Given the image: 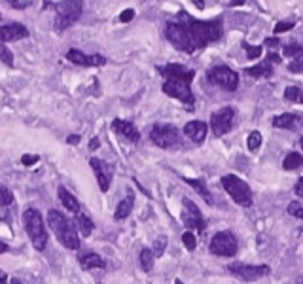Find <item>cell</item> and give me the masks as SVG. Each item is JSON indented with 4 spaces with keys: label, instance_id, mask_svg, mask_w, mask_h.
<instances>
[{
    "label": "cell",
    "instance_id": "1",
    "mask_svg": "<svg viewBox=\"0 0 303 284\" xmlns=\"http://www.w3.org/2000/svg\"><path fill=\"white\" fill-rule=\"evenodd\" d=\"M180 21L186 27V32H188V38L192 42L194 51L205 50L206 46L218 42L222 34H224V21H222V17L210 19V21H199V19L192 17L190 13L182 12Z\"/></svg>",
    "mask_w": 303,
    "mask_h": 284
},
{
    "label": "cell",
    "instance_id": "2",
    "mask_svg": "<svg viewBox=\"0 0 303 284\" xmlns=\"http://www.w3.org/2000/svg\"><path fill=\"white\" fill-rule=\"evenodd\" d=\"M48 223L63 247L68 248V250L80 248V237H78V231H76V225L72 223V220H68L65 214H61L59 210L53 209L48 212Z\"/></svg>",
    "mask_w": 303,
    "mask_h": 284
},
{
    "label": "cell",
    "instance_id": "3",
    "mask_svg": "<svg viewBox=\"0 0 303 284\" xmlns=\"http://www.w3.org/2000/svg\"><path fill=\"white\" fill-rule=\"evenodd\" d=\"M23 223L33 247L36 250H46V247H48V231H46L42 214L36 209H27L23 212Z\"/></svg>",
    "mask_w": 303,
    "mask_h": 284
},
{
    "label": "cell",
    "instance_id": "4",
    "mask_svg": "<svg viewBox=\"0 0 303 284\" xmlns=\"http://www.w3.org/2000/svg\"><path fill=\"white\" fill-rule=\"evenodd\" d=\"M82 12H84L82 0H63L55 4V29L67 31L82 17Z\"/></svg>",
    "mask_w": 303,
    "mask_h": 284
},
{
    "label": "cell",
    "instance_id": "5",
    "mask_svg": "<svg viewBox=\"0 0 303 284\" xmlns=\"http://www.w3.org/2000/svg\"><path fill=\"white\" fill-rule=\"evenodd\" d=\"M222 186H224V189L230 193V197L237 203V205H241V207H252V203H254V197H252V191H250V188L248 184L241 180L239 176H235V174H226V176H222Z\"/></svg>",
    "mask_w": 303,
    "mask_h": 284
},
{
    "label": "cell",
    "instance_id": "6",
    "mask_svg": "<svg viewBox=\"0 0 303 284\" xmlns=\"http://www.w3.org/2000/svg\"><path fill=\"white\" fill-rule=\"evenodd\" d=\"M163 93L184 102L188 108H194L195 97L194 91H192V82H188L184 78H167L163 84Z\"/></svg>",
    "mask_w": 303,
    "mask_h": 284
},
{
    "label": "cell",
    "instance_id": "7",
    "mask_svg": "<svg viewBox=\"0 0 303 284\" xmlns=\"http://www.w3.org/2000/svg\"><path fill=\"white\" fill-rule=\"evenodd\" d=\"M239 250V241L231 231H218L210 239V254L220 258H233Z\"/></svg>",
    "mask_w": 303,
    "mask_h": 284
},
{
    "label": "cell",
    "instance_id": "8",
    "mask_svg": "<svg viewBox=\"0 0 303 284\" xmlns=\"http://www.w3.org/2000/svg\"><path fill=\"white\" fill-rule=\"evenodd\" d=\"M206 80L212 84V86L220 87L224 91H235L239 87V74L235 70H231L230 66H212L208 68L206 72Z\"/></svg>",
    "mask_w": 303,
    "mask_h": 284
},
{
    "label": "cell",
    "instance_id": "9",
    "mask_svg": "<svg viewBox=\"0 0 303 284\" xmlns=\"http://www.w3.org/2000/svg\"><path fill=\"white\" fill-rule=\"evenodd\" d=\"M165 38L170 42V46L174 50L182 51V53H188L192 55L195 53L194 48H192V42L188 38V32H186V27L182 21H169L165 25Z\"/></svg>",
    "mask_w": 303,
    "mask_h": 284
},
{
    "label": "cell",
    "instance_id": "10",
    "mask_svg": "<svg viewBox=\"0 0 303 284\" xmlns=\"http://www.w3.org/2000/svg\"><path fill=\"white\" fill-rule=\"evenodd\" d=\"M150 140L159 148H172L178 142V129L169 124H156L150 129Z\"/></svg>",
    "mask_w": 303,
    "mask_h": 284
},
{
    "label": "cell",
    "instance_id": "11",
    "mask_svg": "<svg viewBox=\"0 0 303 284\" xmlns=\"http://www.w3.org/2000/svg\"><path fill=\"white\" fill-rule=\"evenodd\" d=\"M235 114L237 112H235L233 106H226V108L214 112L210 116V129H212L214 136H224L230 133L231 127H233V122H235Z\"/></svg>",
    "mask_w": 303,
    "mask_h": 284
},
{
    "label": "cell",
    "instance_id": "12",
    "mask_svg": "<svg viewBox=\"0 0 303 284\" xmlns=\"http://www.w3.org/2000/svg\"><path fill=\"white\" fill-rule=\"evenodd\" d=\"M228 271L241 279V281H256V279H262L271 273V269L267 265H246V263H231L228 267Z\"/></svg>",
    "mask_w": 303,
    "mask_h": 284
},
{
    "label": "cell",
    "instance_id": "13",
    "mask_svg": "<svg viewBox=\"0 0 303 284\" xmlns=\"http://www.w3.org/2000/svg\"><path fill=\"white\" fill-rule=\"evenodd\" d=\"M184 225H186V229H199V231H205L206 227V222L205 218H203V214H201V210L197 209V205H195L194 201H190V199H184Z\"/></svg>",
    "mask_w": 303,
    "mask_h": 284
},
{
    "label": "cell",
    "instance_id": "14",
    "mask_svg": "<svg viewBox=\"0 0 303 284\" xmlns=\"http://www.w3.org/2000/svg\"><path fill=\"white\" fill-rule=\"evenodd\" d=\"M89 165L93 169V173L97 176V182L101 191H108L110 184H112V176H114V169L112 165L106 163V161L99 159V158H91L89 159Z\"/></svg>",
    "mask_w": 303,
    "mask_h": 284
},
{
    "label": "cell",
    "instance_id": "15",
    "mask_svg": "<svg viewBox=\"0 0 303 284\" xmlns=\"http://www.w3.org/2000/svg\"><path fill=\"white\" fill-rule=\"evenodd\" d=\"M67 59L74 64H80V66H102V64H106V59L102 55H87L80 50H68Z\"/></svg>",
    "mask_w": 303,
    "mask_h": 284
},
{
    "label": "cell",
    "instance_id": "16",
    "mask_svg": "<svg viewBox=\"0 0 303 284\" xmlns=\"http://www.w3.org/2000/svg\"><path fill=\"white\" fill-rule=\"evenodd\" d=\"M159 74L163 78H184V80L192 82L195 78V70H188L180 63H170L165 66H159Z\"/></svg>",
    "mask_w": 303,
    "mask_h": 284
},
{
    "label": "cell",
    "instance_id": "17",
    "mask_svg": "<svg viewBox=\"0 0 303 284\" xmlns=\"http://www.w3.org/2000/svg\"><path fill=\"white\" fill-rule=\"evenodd\" d=\"M206 131H208V125L201 120H194V122H188L184 125V135L188 136L190 140H194L195 144H201L206 138Z\"/></svg>",
    "mask_w": 303,
    "mask_h": 284
},
{
    "label": "cell",
    "instance_id": "18",
    "mask_svg": "<svg viewBox=\"0 0 303 284\" xmlns=\"http://www.w3.org/2000/svg\"><path fill=\"white\" fill-rule=\"evenodd\" d=\"M27 36H29V31L21 23H12V25L0 27V42H15V40H21V38Z\"/></svg>",
    "mask_w": 303,
    "mask_h": 284
},
{
    "label": "cell",
    "instance_id": "19",
    "mask_svg": "<svg viewBox=\"0 0 303 284\" xmlns=\"http://www.w3.org/2000/svg\"><path fill=\"white\" fill-rule=\"evenodd\" d=\"M273 127L286 129V131H298L303 127V120L296 114H280L273 118Z\"/></svg>",
    "mask_w": 303,
    "mask_h": 284
},
{
    "label": "cell",
    "instance_id": "20",
    "mask_svg": "<svg viewBox=\"0 0 303 284\" xmlns=\"http://www.w3.org/2000/svg\"><path fill=\"white\" fill-rule=\"evenodd\" d=\"M112 129H114L118 135L125 136L127 140H131V142H138V140H140V131H138L131 122L114 120V122H112Z\"/></svg>",
    "mask_w": 303,
    "mask_h": 284
},
{
    "label": "cell",
    "instance_id": "21",
    "mask_svg": "<svg viewBox=\"0 0 303 284\" xmlns=\"http://www.w3.org/2000/svg\"><path fill=\"white\" fill-rule=\"evenodd\" d=\"M80 267L85 269V271H89V269H104L106 267V261L101 258L99 254L95 252H84V254H80Z\"/></svg>",
    "mask_w": 303,
    "mask_h": 284
},
{
    "label": "cell",
    "instance_id": "22",
    "mask_svg": "<svg viewBox=\"0 0 303 284\" xmlns=\"http://www.w3.org/2000/svg\"><path fill=\"white\" fill-rule=\"evenodd\" d=\"M57 195H59L61 203H63V207L68 210V212H72V214H78L80 212V203H78V199L74 197L72 193L65 188V186H59V189H57Z\"/></svg>",
    "mask_w": 303,
    "mask_h": 284
},
{
    "label": "cell",
    "instance_id": "23",
    "mask_svg": "<svg viewBox=\"0 0 303 284\" xmlns=\"http://www.w3.org/2000/svg\"><path fill=\"white\" fill-rule=\"evenodd\" d=\"M133 207H135V195H133V191H129L127 197L118 205V209L114 212V218H116V220H125V218H129L131 212H133Z\"/></svg>",
    "mask_w": 303,
    "mask_h": 284
},
{
    "label": "cell",
    "instance_id": "24",
    "mask_svg": "<svg viewBox=\"0 0 303 284\" xmlns=\"http://www.w3.org/2000/svg\"><path fill=\"white\" fill-rule=\"evenodd\" d=\"M182 180H184L188 186H192L195 191L205 199L206 205H212V203H214V199H212V195H210V191H208V188H206V184L203 182V180H197V178H186V176H182Z\"/></svg>",
    "mask_w": 303,
    "mask_h": 284
},
{
    "label": "cell",
    "instance_id": "25",
    "mask_svg": "<svg viewBox=\"0 0 303 284\" xmlns=\"http://www.w3.org/2000/svg\"><path fill=\"white\" fill-rule=\"evenodd\" d=\"M246 74L252 76V78H271V76L275 74V70H273V64L266 59V61L256 64V66L246 68Z\"/></svg>",
    "mask_w": 303,
    "mask_h": 284
},
{
    "label": "cell",
    "instance_id": "26",
    "mask_svg": "<svg viewBox=\"0 0 303 284\" xmlns=\"http://www.w3.org/2000/svg\"><path fill=\"white\" fill-rule=\"evenodd\" d=\"M76 222H78V229H80V233L84 235V237H89L91 231L95 229V223H93V220H91L85 212H78V214H76Z\"/></svg>",
    "mask_w": 303,
    "mask_h": 284
},
{
    "label": "cell",
    "instance_id": "27",
    "mask_svg": "<svg viewBox=\"0 0 303 284\" xmlns=\"http://www.w3.org/2000/svg\"><path fill=\"white\" fill-rule=\"evenodd\" d=\"M282 167H284V171H296V169H300V167H303V156L298 154V152H290L284 158V161H282Z\"/></svg>",
    "mask_w": 303,
    "mask_h": 284
},
{
    "label": "cell",
    "instance_id": "28",
    "mask_svg": "<svg viewBox=\"0 0 303 284\" xmlns=\"http://www.w3.org/2000/svg\"><path fill=\"white\" fill-rule=\"evenodd\" d=\"M154 259H156V254H154V250H150V248H142V250H140L138 263H140L142 271H146V273L152 271V267H154Z\"/></svg>",
    "mask_w": 303,
    "mask_h": 284
},
{
    "label": "cell",
    "instance_id": "29",
    "mask_svg": "<svg viewBox=\"0 0 303 284\" xmlns=\"http://www.w3.org/2000/svg\"><path fill=\"white\" fill-rule=\"evenodd\" d=\"M284 99L288 102H294V104H303V91L296 86L286 87L284 89Z\"/></svg>",
    "mask_w": 303,
    "mask_h": 284
},
{
    "label": "cell",
    "instance_id": "30",
    "mask_svg": "<svg viewBox=\"0 0 303 284\" xmlns=\"http://www.w3.org/2000/svg\"><path fill=\"white\" fill-rule=\"evenodd\" d=\"M262 133L260 131H252L250 135H248V138H246V146H248V150L250 152H256V150L262 146Z\"/></svg>",
    "mask_w": 303,
    "mask_h": 284
},
{
    "label": "cell",
    "instance_id": "31",
    "mask_svg": "<svg viewBox=\"0 0 303 284\" xmlns=\"http://www.w3.org/2000/svg\"><path fill=\"white\" fill-rule=\"evenodd\" d=\"M288 70L294 72V74H303V51L292 59L290 64H288Z\"/></svg>",
    "mask_w": 303,
    "mask_h": 284
},
{
    "label": "cell",
    "instance_id": "32",
    "mask_svg": "<svg viewBox=\"0 0 303 284\" xmlns=\"http://www.w3.org/2000/svg\"><path fill=\"white\" fill-rule=\"evenodd\" d=\"M242 48H244V51H246V57H248L250 61L258 59V57L262 55V51H264L262 46H250L248 42H242Z\"/></svg>",
    "mask_w": 303,
    "mask_h": 284
},
{
    "label": "cell",
    "instance_id": "33",
    "mask_svg": "<svg viewBox=\"0 0 303 284\" xmlns=\"http://www.w3.org/2000/svg\"><path fill=\"white\" fill-rule=\"evenodd\" d=\"M0 61L8 66H13V53L10 48L4 46V42H0Z\"/></svg>",
    "mask_w": 303,
    "mask_h": 284
},
{
    "label": "cell",
    "instance_id": "34",
    "mask_svg": "<svg viewBox=\"0 0 303 284\" xmlns=\"http://www.w3.org/2000/svg\"><path fill=\"white\" fill-rule=\"evenodd\" d=\"M12 201H13V193L6 186L0 184V207H8V205H12Z\"/></svg>",
    "mask_w": 303,
    "mask_h": 284
},
{
    "label": "cell",
    "instance_id": "35",
    "mask_svg": "<svg viewBox=\"0 0 303 284\" xmlns=\"http://www.w3.org/2000/svg\"><path fill=\"white\" fill-rule=\"evenodd\" d=\"M182 243H184V247L188 248L190 252H194L195 247H197V239L194 237L192 231H184V233H182Z\"/></svg>",
    "mask_w": 303,
    "mask_h": 284
},
{
    "label": "cell",
    "instance_id": "36",
    "mask_svg": "<svg viewBox=\"0 0 303 284\" xmlns=\"http://www.w3.org/2000/svg\"><path fill=\"white\" fill-rule=\"evenodd\" d=\"M165 248H167V237H158V239L154 241V254H156V258L163 256Z\"/></svg>",
    "mask_w": 303,
    "mask_h": 284
},
{
    "label": "cell",
    "instance_id": "37",
    "mask_svg": "<svg viewBox=\"0 0 303 284\" xmlns=\"http://www.w3.org/2000/svg\"><path fill=\"white\" fill-rule=\"evenodd\" d=\"M286 210H288V214H290V216L303 220V207L300 205V203H298V201H292Z\"/></svg>",
    "mask_w": 303,
    "mask_h": 284
},
{
    "label": "cell",
    "instance_id": "38",
    "mask_svg": "<svg viewBox=\"0 0 303 284\" xmlns=\"http://www.w3.org/2000/svg\"><path fill=\"white\" fill-rule=\"evenodd\" d=\"M294 21H279L277 25H275V29H273V32L275 34H282V32H288V31H292L294 29Z\"/></svg>",
    "mask_w": 303,
    "mask_h": 284
},
{
    "label": "cell",
    "instance_id": "39",
    "mask_svg": "<svg viewBox=\"0 0 303 284\" xmlns=\"http://www.w3.org/2000/svg\"><path fill=\"white\" fill-rule=\"evenodd\" d=\"M302 51H303V48L300 44H288V46L282 50V55H284V57H296V55L302 53Z\"/></svg>",
    "mask_w": 303,
    "mask_h": 284
},
{
    "label": "cell",
    "instance_id": "40",
    "mask_svg": "<svg viewBox=\"0 0 303 284\" xmlns=\"http://www.w3.org/2000/svg\"><path fill=\"white\" fill-rule=\"evenodd\" d=\"M133 17H135V10H123L120 15V21L121 23H129V21H133Z\"/></svg>",
    "mask_w": 303,
    "mask_h": 284
},
{
    "label": "cell",
    "instance_id": "41",
    "mask_svg": "<svg viewBox=\"0 0 303 284\" xmlns=\"http://www.w3.org/2000/svg\"><path fill=\"white\" fill-rule=\"evenodd\" d=\"M264 46H267V48H279L280 42H279V38L277 36L275 38H266V40H264Z\"/></svg>",
    "mask_w": 303,
    "mask_h": 284
},
{
    "label": "cell",
    "instance_id": "42",
    "mask_svg": "<svg viewBox=\"0 0 303 284\" xmlns=\"http://www.w3.org/2000/svg\"><path fill=\"white\" fill-rule=\"evenodd\" d=\"M8 2H10L12 8H17V10H25L27 4H29V2H25V0H8Z\"/></svg>",
    "mask_w": 303,
    "mask_h": 284
},
{
    "label": "cell",
    "instance_id": "43",
    "mask_svg": "<svg viewBox=\"0 0 303 284\" xmlns=\"http://www.w3.org/2000/svg\"><path fill=\"white\" fill-rule=\"evenodd\" d=\"M294 191H296V195H298V197L303 199V176H302V178H298V182H296V188H294Z\"/></svg>",
    "mask_w": 303,
    "mask_h": 284
},
{
    "label": "cell",
    "instance_id": "44",
    "mask_svg": "<svg viewBox=\"0 0 303 284\" xmlns=\"http://www.w3.org/2000/svg\"><path fill=\"white\" fill-rule=\"evenodd\" d=\"M38 159H40L38 156H23L21 163H23V165H34V163H36Z\"/></svg>",
    "mask_w": 303,
    "mask_h": 284
},
{
    "label": "cell",
    "instance_id": "45",
    "mask_svg": "<svg viewBox=\"0 0 303 284\" xmlns=\"http://www.w3.org/2000/svg\"><path fill=\"white\" fill-rule=\"evenodd\" d=\"M267 61H269V63H277V64H279V63H280V55L273 53V51H269V53H267Z\"/></svg>",
    "mask_w": 303,
    "mask_h": 284
},
{
    "label": "cell",
    "instance_id": "46",
    "mask_svg": "<svg viewBox=\"0 0 303 284\" xmlns=\"http://www.w3.org/2000/svg\"><path fill=\"white\" fill-rule=\"evenodd\" d=\"M80 142V136L78 135H70L68 136V144H78Z\"/></svg>",
    "mask_w": 303,
    "mask_h": 284
},
{
    "label": "cell",
    "instance_id": "47",
    "mask_svg": "<svg viewBox=\"0 0 303 284\" xmlns=\"http://www.w3.org/2000/svg\"><path fill=\"white\" fill-rule=\"evenodd\" d=\"M195 4V8H199V10H203L205 8V0H192Z\"/></svg>",
    "mask_w": 303,
    "mask_h": 284
},
{
    "label": "cell",
    "instance_id": "48",
    "mask_svg": "<svg viewBox=\"0 0 303 284\" xmlns=\"http://www.w3.org/2000/svg\"><path fill=\"white\" fill-rule=\"evenodd\" d=\"M99 144H101V142H99V138H93V140L89 142V148H91V150H97V148H99Z\"/></svg>",
    "mask_w": 303,
    "mask_h": 284
},
{
    "label": "cell",
    "instance_id": "49",
    "mask_svg": "<svg viewBox=\"0 0 303 284\" xmlns=\"http://www.w3.org/2000/svg\"><path fill=\"white\" fill-rule=\"evenodd\" d=\"M4 252H8V245L0 241V254H4Z\"/></svg>",
    "mask_w": 303,
    "mask_h": 284
},
{
    "label": "cell",
    "instance_id": "50",
    "mask_svg": "<svg viewBox=\"0 0 303 284\" xmlns=\"http://www.w3.org/2000/svg\"><path fill=\"white\" fill-rule=\"evenodd\" d=\"M230 4H231V6H241V4H242V0H231Z\"/></svg>",
    "mask_w": 303,
    "mask_h": 284
},
{
    "label": "cell",
    "instance_id": "51",
    "mask_svg": "<svg viewBox=\"0 0 303 284\" xmlns=\"http://www.w3.org/2000/svg\"><path fill=\"white\" fill-rule=\"evenodd\" d=\"M4 281H6V273L0 271V283H4Z\"/></svg>",
    "mask_w": 303,
    "mask_h": 284
},
{
    "label": "cell",
    "instance_id": "52",
    "mask_svg": "<svg viewBox=\"0 0 303 284\" xmlns=\"http://www.w3.org/2000/svg\"><path fill=\"white\" fill-rule=\"evenodd\" d=\"M300 146H302V148H303V136H302V138H300Z\"/></svg>",
    "mask_w": 303,
    "mask_h": 284
}]
</instances>
